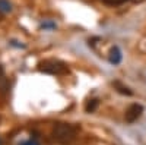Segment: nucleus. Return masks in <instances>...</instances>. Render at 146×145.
I'll use <instances>...</instances> for the list:
<instances>
[{"label":"nucleus","mask_w":146,"mask_h":145,"mask_svg":"<svg viewBox=\"0 0 146 145\" xmlns=\"http://www.w3.org/2000/svg\"><path fill=\"white\" fill-rule=\"evenodd\" d=\"M10 45H13V47H21V48H25V44H22V43H19V41H16V40H12V41H10Z\"/></svg>","instance_id":"obj_12"},{"label":"nucleus","mask_w":146,"mask_h":145,"mask_svg":"<svg viewBox=\"0 0 146 145\" xmlns=\"http://www.w3.org/2000/svg\"><path fill=\"white\" fill-rule=\"evenodd\" d=\"M2 19H3V15H2V13H0V21H2Z\"/></svg>","instance_id":"obj_14"},{"label":"nucleus","mask_w":146,"mask_h":145,"mask_svg":"<svg viewBox=\"0 0 146 145\" xmlns=\"http://www.w3.org/2000/svg\"><path fill=\"white\" fill-rule=\"evenodd\" d=\"M114 87L117 88V91H118L120 94H124V95H131V94H133V91H131L130 88H127V87H124V85H121L120 82H114Z\"/></svg>","instance_id":"obj_6"},{"label":"nucleus","mask_w":146,"mask_h":145,"mask_svg":"<svg viewBox=\"0 0 146 145\" xmlns=\"http://www.w3.org/2000/svg\"><path fill=\"white\" fill-rule=\"evenodd\" d=\"M143 113V106L140 104H131L127 110H126V114H124V119L127 123H133L142 116Z\"/></svg>","instance_id":"obj_3"},{"label":"nucleus","mask_w":146,"mask_h":145,"mask_svg":"<svg viewBox=\"0 0 146 145\" xmlns=\"http://www.w3.org/2000/svg\"><path fill=\"white\" fill-rule=\"evenodd\" d=\"M3 75H5V69H3V66L0 65V79L3 78Z\"/></svg>","instance_id":"obj_13"},{"label":"nucleus","mask_w":146,"mask_h":145,"mask_svg":"<svg viewBox=\"0 0 146 145\" xmlns=\"http://www.w3.org/2000/svg\"><path fill=\"white\" fill-rule=\"evenodd\" d=\"M21 145H40V142L36 141V138H34V139H28L25 142H22Z\"/></svg>","instance_id":"obj_11"},{"label":"nucleus","mask_w":146,"mask_h":145,"mask_svg":"<svg viewBox=\"0 0 146 145\" xmlns=\"http://www.w3.org/2000/svg\"><path fill=\"white\" fill-rule=\"evenodd\" d=\"M137 48H139V50H140L142 53H145V54H146V38H143V40L137 44Z\"/></svg>","instance_id":"obj_10"},{"label":"nucleus","mask_w":146,"mask_h":145,"mask_svg":"<svg viewBox=\"0 0 146 145\" xmlns=\"http://www.w3.org/2000/svg\"><path fill=\"white\" fill-rule=\"evenodd\" d=\"M38 69H40V72L50 74V75H62V74H66V72L69 70L67 66L63 62H60V60H54V59L41 62L38 65Z\"/></svg>","instance_id":"obj_2"},{"label":"nucleus","mask_w":146,"mask_h":145,"mask_svg":"<svg viewBox=\"0 0 146 145\" xmlns=\"http://www.w3.org/2000/svg\"><path fill=\"white\" fill-rule=\"evenodd\" d=\"M41 28L42 29H54L56 23L54 22H44V23H41Z\"/></svg>","instance_id":"obj_9"},{"label":"nucleus","mask_w":146,"mask_h":145,"mask_svg":"<svg viewBox=\"0 0 146 145\" xmlns=\"http://www.w3.org/2000/svg\"><path fill=\"white\" fill-rule=\"evenodd\" d=\"M0 12H12V5L7 0H0Z\"/></svg>","instance_id":"obj_7"},{"label":"nucleus","mask_w":146,"mask_h":145,"mask_svg":"<svg viewBox=\"0 0 146 145\" xmlns=\"http://www.w3.org/2000/svg\"><path fill=\"white\" fill-rule=\"evenodd\" d=\"M76 136V129L69 123H57L53 128V138L62 145H69Z\"/></svg>","instance_id":"obj_1"},{"label":"nucleus","mask_w":146,"mask_h":145,"mask_svg":"<svg viewBox=\"0 0 146 145\" xmlns=\"http://www.w3.org/2000/svg\"><path fill=\"white\" fill-rule=\"evenodd\" d=\"M101 2L108 5V6H118V5H123V3L129 2V0H101Z\"/></svg>","instance_id":"obj_8"},{"label":"nucleus","mask_w":146,"mask_h":145,"mask_svg":"<svg viewBox=\"0 0 146 145\" xmlns=\"http://www.w3.org/2000/svg\"><path fill=\"white\" fill-rule=\"evenodd\" d=\"M0 145H3V142H2V139H0Z\"/></svg>","instance_id":"obj_15"},{"label":"nucleus","mask_w":146,"mask_h":145,"mask_svg":"<svg viewBox=\"0 0 146 145\" xmlns=\"http://www.w3.org/2000/svg\"><path fill=\"white\" fill-rule=\"evenodd\" d=\"M96 107H98V100L92 98V100H89V101L86 103V106H85V110H86V113H92V112L96 110Z\"/></svg>","instance_id":"obj_5"},{"label":"nucleus","mask_w":146,"mask_h":145,"mask_svg":"<svg viewBox=\"0 0 146 145\" xmlns=\"http://www.w3.org/2000/svg\"><path fill=\"white\" fill-rule=\"evenodd\" d=\"M121 59H123V56H121V51L120 48L117 45H114L111 50H110V54H108V60L111 65H118L121 62Z\"/></svg>","instance_id":"obj_4"}]
</instances>
